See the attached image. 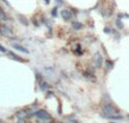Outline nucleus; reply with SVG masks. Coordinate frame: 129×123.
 <instances>
[{
	"instance_id": "obj_9",
	"label": "nucleus",
	"mask_w": 129,
	"mask_h": 123,
	"mask_svg": "<svg viewBox=\"0 0 129 123\" xmlns=\"http://www.w3.org/2000/svg\"><path fill=\"white\" fill-rule=\"evenodd\" d=\"M73 29H75V31H78V29H80L82 28V24L80 23H78V22H74L73 23Z\"/></svg>"
},
{
	"instance_id": "obj_17",
	"label": "nucleus",
	"mask_w": 129,
	"mask_h": 123,
	"mask_svg": "<svg viewBox=\"0 0 129 123\" xmlns=\"http://www.w3.org/2000/svg\"><path fill=\"white\" fill-rule=\"evenodd\" d=\"M26 120H18V123H26Z\"/></svg>"
},
{
	"instance_id": "obj_10",
	"label": "nucleus",
	"mask_w": 129,
	"mask_h": 123,
	"mask_svg": "<svg viewBox=\"0 0 129 123\" xmlns=\"http://www.w3.org/2000/svg\"><path fill=\"white\" fill-rule=\"evenodd\" d=\"M9 56H10L11 59H15V60H17V61H23L22 59H20V58H18V56L16 55L15 53H13V52H9Z\"/></svg>"
},
{
	"instance_id": "obj_18",
	"label": "nucleus",
	"mask_w": 129,
	"mask_h": 123,
	"mask_svg": "<svg viewBox=\"0 0 129 123\" xmlns=\"http://www.w3.org/2000/svg\"><path fill=\"white\" fill-rule=\"evenodd\" d=\"M51 123H60V122H58V121H52Z\"/></svg>"
},
{
	"instance_id": "obj_16",
	"label": "nucleus",
	"mask_w": 129,
	"mask_h": 123,
	"mask_svg": "<svg viewBox=\"0 0 129 123\" xmlns=\"http://www.w3.org/2000/svg\"><path fill=\"white\" fill-rule=\"evenodd\" d=\"M0 51H2V52H6V49H5V47L2 46L1 44H0Z\"/></svg>"
},
{
	"instance_id": "obj_15",
	"label": "nucleus",
	"mask_w": 129,
	"mask_h": 123,
	"mask_svg": "<svg viewBox=\"0 0 129 123\" xmlns=\"http://www.w3.org/2000/svg\"><path fill=\"white\" fill-rule=\"evenodd\" d=\"M52 15H53V16H57V8H54L53 10H52Z\"/></svg>"
},
{
	"instance_id": "obj_3",
	"label": "nucleus",
	"mask_w": 129,
	"mask_h": 123,
	"mask_svg": "<svg viewBox=\"0 0 129 123\" xmlns=\"http://www.w3.org/2000/svg\"><path fill=\"white\" fill-rule=\"evenodd\" d=\"M0 34H1L2 36H6V37H10V36L13 35V32H11V29L9 28V27L5 26V25H1V26H0Z\"/></svg>"
},
{
	"instance_id": "obj_13",
	"label": "nucleus",
	"mask_w": 129,
	"mask_h": 123,
	"mask_svg": "<svg viewBox=\"0 0 129 123\" xmlns=\"http://www.w3.org/2000/svg\"><path fill=\"white\" fill-rule=\"evenodd\" d=\"M107 67L108 68H112L113 67V63H112L111 61H107Z\"/></svg>"
},
{
	"instance_id": "obj_8",
	"label": "nucleus",
	"mask_w": 129,
	"mask_h": 123,
	"mask_svg": "<svg viewBox=\"0 0 129 123\" xmlns=\"http://www.w3.org/2000/svg\"><path fill=\"white\" fill-rule=\"evenodd\" d=\"M40 87H41V89H42L43 92H45V90L49 88V85H48L45 81H42V80H41V81H40Z\"/></svg>"
},
{
	"instance_id": "obj_11",
	"label": "nucleus",
	"mask_w": 129,
	"mask_h": 123,
	"mask_svg": "<svg viewBox=\"0 0 129 123\" xmlns=\"http://www.w3.org/2000/svg\"><path fill=\"white\" fill-rule=\"evenodd\" d=\"M6 19V14H5V11L2 10L1 8H0V20H5Z\"/></svg>"
},
{
	"instance_id": "obj_21",
	"label": "nucleus",
	"mask_w": 129,
	"mask_h": 123,
	"mask_svg": "<svg viewBox=\"0 0 129 123\" xmlns=\"http://www.w3.org/2000/svg\"><path fill=\"white\" fill-rule=\"evenodd\" d=\"M111 123H112V122H111Z\"/></svg>"
},
{
	"instance_id": "obj_19",
	"label": "nucleus",
	"mask_w": 129,
	"mask_h": 123,
	"mask_svg": "<svg viewBox=\"0 0 129 123\" xmlns=\"http://www.w3.org/2000/svg\"><path fill=\"white\" fill-rule=\"evenodd\" d=\"M45 2H47V4H49V0H45Z\"/></svg>"
},
{
	"instance_id": "obj_1",
	"label": "nucleus",
	"mask_w": 129,
	"mask_h": 123,
	"mask_svg": "<svg viewBox=\"0 0 129 123\" xmlns=\"http://www.w3.org/2000/svg\"><path fill=\"white\" fill-rule=\"evenodd\" d=\"M103 113L109 119H113L114 116H118L119 115V110L116 107V106L111 105V104H107V105L103 106Z\"/></svg>"
},
{
	"instance_id": "obj_7",
	"label": "nucleus",
	"mask_w": 129,
	"mask_h": 123,
	"mask_svg": "<svg viewBox=\"0 0 129 123\" xmlns=\"http://www.w3.org/2000/svg\"><path fill=\"white\" fill-rule=\"evenodd\" d=\"M14 47H15L16 50H18V51H22L23 53H28V50L24 49L23 46H20V45H17V44H14Z\"/></svg>"
},
{
	"instance_id": "obj_6",
	"label": "nucleus",
	"mask_w": 129,
	"mask_h": 123,
	"mask_svg": "<svg viewBox=\"0 0 129 123\" xmlns=\"http://www.w3.org/2000/svg\"><path fill=\"white\" fill-rule=\"evenodd\" d=\"M16 115L19 117V120H25L26 116H28V113H27L26 111H19V112L16 113Z\"/></svg>"
},
{
	"instance_id": "obj_12",
	"label": "nucleus",
	"mask_w": 129,
	"mask_h": 123,
	"mask_svg": "<svg viewBox=\"0 0 129 123\" xmlns=\"http://www.w3.org/2000/svg\"><path fill=\"white\" fill-rule=\"evenodd\" d=\"M117 26H118V27H120V28H122V27H123V25H122V23H121V20H117Z\"/></svg>"
},
{
	"instance_id": "obj_14",
	"label": "nucleus",
	"mask_w": 129,
	"mask_h": 123,
	"mask_svg": "<svg viewBox=\"0 0 129 123\" xmlns=\"http://www.w3.org/2000/svg\"><path fill=\"white\" fill-rule=\"evenodd\" d=\"M104 32H105V33H112L111 28H108V27H107V28H105V29H104Z\"/></svg>"
},
{
	"instance_id": "obj_2",
	"label": "nucleus",
	"mask_w": 129,
	"mask_h": 123,
	"mask_svg": "<svg viewBox=\"0 0 129 123\" xmlns=\"http://www.w3.org/2000/svg\"><path fill=\"white\" fill-rule=\"evenodd\" d=\"M36 117L41 121H51V115L47 112V111L40 110L36 112Z\"/></svg>"
},
{
	"instance_id": "obj_5",
	"label": "nucleus",
	"mask_w": 129,
	"mask_h": 123,
	"mask_svg": "<svg viewBox=\"0 0 129 123\" xmlns=\"http://www.w3.org/2000/svg\"><path fill=\"white\" fill-rule=\"evenodd\" d=\"M94 61H95L96 67H101L103 59H102V55H101L99 52H98V53H95V55H94Z\"/></svg>"
},
{
	"instance_id": "obj_20",
	"label": "nucleus",
	"mask_w": 129,
	"mask_h": 123,
	"mask_svg": "<svg viewBox=\"0 0 129 123\" xmlns=\"http://www.w3.org/2000/svg\"><path fill=\"white\" fill-rule=\"evenodd\" d=\"M0 123H2V122H1V120H0Z\"/></svg>"
},
{
	"instance_id": "obj_4",
	"label": "nucleus",
	"mask_w": 129,
	"mask_h": 123,
	"mask_svg": "<svg viewBox=\"0 0 129 123\" xmlns=\"http://www.w3.org/2000/svg\"><path fill=\"white\" fill-rule=\"evenodd\" d=\"M61 16H62V18L64 20H69L73 17V14H71V11L68 10V9H63V10L61 11Z\"/></svg>"
}]
</instances>
